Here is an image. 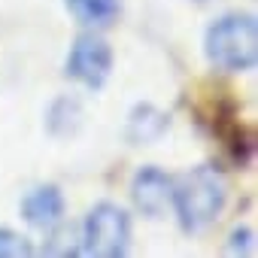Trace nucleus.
<instances>
[{
    "instance_id": "obj_1",
    "label": "nucleus",
    "mask_w": 258,
    "mask_h": 258,
    "mask_svg": "<svg viewBox=\"0 0 258 258\" xmlns=\"http://www.w3.org/2000/svg\"><path fill=\"white\" fill-rule=\"evenodd\" d=\"M228 204V182L216 164H198L170 188V207L176 222L185 234H204L210 225L219 222Z\"/></svg>"
},
{
    "instance_id": "obj_2",
    "label": "nucleus",
    "mask_w": 258,
    "mask_h": 258,
    "mask_svg": "<svg viewBox=\"0 0 258 258\" xmlns=\"http://www.w3.org/2000/svg\"><path fill=\"white\" fill-rule=\"evenodd\" d=\"M204 55L216 70L249 73L258 64V22L249 13H228L204 34Z\"/></svg>"
},
{
    "instance_id": "obj_3",
    "label": "nucleus",
    "mask_w": 258,
    "mask_h": 258,
    "mask_svg": "<svg viewBox=\"0 0 258 258\" xmlns=\"http://www.w3.org/2000/svg\"><path fill=\"white\" fill-rule=\"evenodd\" d=\"M131 246V216L112 201H100L82 219L76 255L88 258H121Z\"/></svg>"
},
{
    "instance_id": "obj_4",
    "label": "nucleus",
    "mask_w": 258,
    "mask_h": 258,
    "mask_svg": "<svg viewBox=\"0 0 258 258\" xmlns=\"http://www.w3.org/2000/svg\"><path fill=\"white\" fill-rule=\"evenodd\" d=\"M64 73L85 85L88 91H100L112 73V49L109 43L94 34V31H85L73 40L70 52H67V61H64Z\"/></svg>"
},
{
    "instance_id": "obj_5",
    "label": "nucleus",
    "mask_w": 258,
    "mask_h": 258,
    "mask_svg": "<svg viewBox=\"0 0 258 258\" xmlns=\"http://www.w3.org/2000/svg\"><path fill=\"white\" fill-rule=\"evenodd\" d=\"M170 188H173V179L161 170V167H140L131 179V198H134V207L149 216V219H161L170 207Z\"/></svg>"
},
{
    "instance_id": "obj_6",
    "label": "nucleus",
    "mask_w": 258,
    "mask_h": 258,
    "mask_svg": "<svg viewBox=\"0 0 258 258\" xmlns=\"http://www.w3.org/2000/svg\"><path fill=\"white\" fill-rule=\"evenodd\" d=\"M22 219L40 231H55L64 222V195L58 185H37L22 201Z\"/></svg>"
},
{
    "instance_id": "obj_7",
    "label": "nucleus",
    "mask_w": 258,
    "mask_h": 258,
    "mask_svg": "<svg viewBox=\"0 0 258 258\" xmlns=\"http://www.w3.org/2000/svg\"><path fill=\"white\" fill-rule=\"evenodd\" d=\"M170 127V115L164 109H158L155 103H137L127 115V127L124 134L134 146H149L155 140H161V134Z\"/></svg>"
},
{
    "instance_id": "obj_8",
    "label": "nucleus",
    "mask_w": 258,
    "mask_h": 258,
    "mask_svg": "<svg viewBox=\"0 0 258 258\" xmlns=\"http://www.w3.org/2000/svg\"><path fill=\"white\" fill-rule=\"evenodd\" d=\"M76 22L85 28H109L121 16V0H64Z\"/></svg>"
},
{
    "instance_id": "obj_9",
    "label": "nucleus",
    "mask_w": 258,
    "mask_h": 258,
    "mask_svg": "<svg viewBox=\"0 0 258 258\" xmlns=\"http://www.w3.org/2000/svg\"><path fill=\"white\" fill-rule=\"evenodd\" d=\"M46 127H49V134H55V137L76 134L82 127V103L76 97H67V94L52 100V106L46 112Z\"/></svg>"
},
{
    "instance_id": "obj_10",
    "label": "nucleus",
    "mask_w": 258,
    "mask_h": 258,
    "mask_svg": "<svg viewBox=\"0 0 258 258\" xmlns=\"http://www.w3.org/2000/svg\"><path fill=\"white\" fill-rule=\"evenodd\" d=\"M34 252L37 249L25 234L13 228H0V258H31Z\"/></svg>"
},
{
    "instance_id": "obj_11",
    "label": "nucleus",
    "mask_w": 258,
    "mask_h": 258,
    "mask_svg": "<svg viewBox=\"0 0 258 258\" xmlns=\"http://www.w3.org/2000/svg\"><path fill=\"white\" fill-rule=\"evenodd\" d=\"M228 249L234 255H255V231L252 228H237L228 240Z\"/></svg>"
},
{
    "instance_id": "obj_12",
    "label": "nucleus",
    "mask_w": 258,
    "mask_h": 258,
    "mask_svg": "<svg viewBox=\"0 0 258 258\" xmlns=\"http://www.w3.org/2000/svg\"><path fill=\"white\" fill-rule=\"evenodd\" d=\"M195 4H204V0H195Z\"/></svg>"
}]
</instances>
